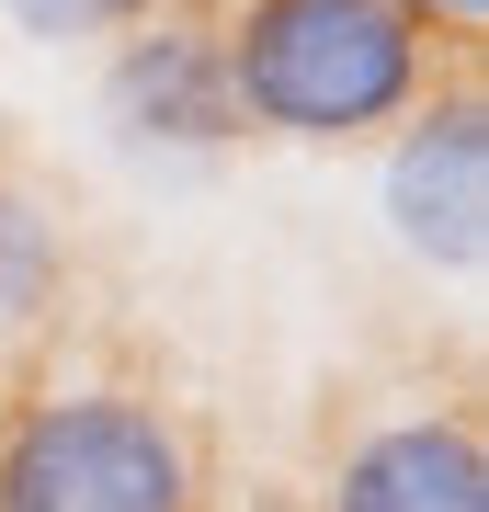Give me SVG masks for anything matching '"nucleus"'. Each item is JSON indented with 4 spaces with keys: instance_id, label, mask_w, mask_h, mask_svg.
Instances as JSON below:
<instances>
[{
    "instance_id": "obj_2",
    "label": "nucleus",
    "mask_w": 489,
    "mask_h": 512,
    "mask_svg": "<svg viewBox=\"0 0 489 512\" xmlns=\"http://www.w3.org/2000/svg\"><path fill=\"white\" fill-rule=\"evenodd\" d=\"M0 512H205V490L160 399L46 387L0 421Z\"/></svg>"
},
{
    "instance_id": "obj_7",
    "label": "nucleus",
    "mask_w": 489,
    "mask_h": 512,
    "mask_svg": "<svg viewBox=\"0 0 489 512\" xmlns=\"http://www.w3.org/2000/svg\"><path fill=\"white\" fill-rule=\"evenodd\" d=\"M0 12H12L23 35H46V46H80V35H137L160 0H0Z\"/></svg>"
},
{
    "instance_id": "obj_5",
    "label": "nucleus",
    "mask_w": 489,
    "mask_h": 512,
    "mask_svg": "<svg viewBox=\"0 0 489 512\" xmlns=\"http://www.w3.org/2000/svg\"><path fill=\"white\" fill-rule=\"evenodd\" d=\"M330 512H489V444L467 410H410L342 456Z\"/></svg>"
},
{
    "instance_id": "obj_4",
    "label": "nucleus",
    "mask_w": 489,
    "mask_h": 512,
    "mask_svg": "<svg viewBox=\"0 0 489 512\" xmlns=\"http://www.w3.org/2000/svg\"><path fill=\"white\" fill-rule=\"evenodd\" d=\"M103 114L126 148H228L239 137V92H228V57L205 23L148 12L103 69Z\"/></svg>"
},
{
    "instance_id": "obj_3",
    "label": "nucleus",
    "mask_w": 489,
    "mask_h": 512,
    "mask_svg": "<svg viewBox=\"0 0 489 512\" xmlns=\"http://www.w3.org/2000/svg\"><path fill=\"white\" fill-rule=\"evenodd\" d=\"M376 205L410 262L478 274L489 262V103L478 92H421L399 114V148L376 171Z\"/></svg>"
},
{
    "instance_id": "obj_1",
    "label": "nucleus",
    "mask_w": 489,
    "mask_h": 512,
    "mask_svg": "<svg viewBox=\"0 0 489 512\" xmlns=\"http://www.w3.org/2000/svg\"><path fill=\"white\" fill-rule=\"evenodd\" d=\"M217 57L239 126L273 137H376L433 92V23L399 0H239Z\"/></svg>"
},
{
    "instance_id": "obj_8",
    "label": "nucleus",
    "mask_w": 489,
    "mask_h": 512,
    "mask_svg": "<svg viewBox=\"0 0 489 512\" xmlns=\"http://www.w3.org/2000/svg\"><path fill=\"white\" fill-rule=\"evenodd\" d=\"M410 23H455V35H467V23H489V0H399Z\"/></svg>"
},
{
    "instance_id": "obj_6",
    "label": "nucleus",
    "mask_w": 489,
    "mask_h": 512,
    "mask_svg": "<svg viewBox=\"0 0 489 512\" xmlns=\"http://www.w3.org/2000/svg\"><path fill=\"white\" fill-rule=\"evenodd\" d=\"M57 285H69V251H57V217L35 194L0 171V342H23L46 308H57Z\"/></svg>"
}]
</instances>
